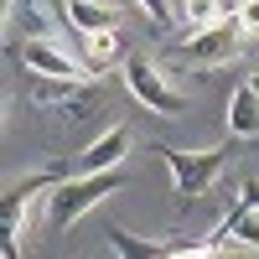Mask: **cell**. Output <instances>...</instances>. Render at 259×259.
I'll use <instances>...</instances> for the list:
<instances>
[{"mask_svg": "<svg viewBox=\"0 0 259 259\" xmlns=\"http://www.w3.org/2000/svg\"><path fill=\"white\" fill-rule=\"evenodd\" d=\"M135 6L150 16L156 31H171V21H177V0H135Z\"/></svg>", "mask_w": 259, "mask_h": 259, "instance_id": "14", "label": "cell"}, {"mask_svg": "<svg viewBox=\"0 0 259 259\" xmlns=\"http://www.w3.org/2000/svg\"><path fill=\"white\" fill-rule=\"evenodd\" d=\"M124 89L135 94L150 114H166V119H171V114H182V109H187V99H182V94L166 83V73H161V68H156V62H150L145 52L124 57Z\"/></svg>", "mask_w": 259, "mask_h": 259, "instance_id": "4", "label": "cell"}, {"mask_svg": "<svg viewBox=\"0 0 259 259\" xmlns=\"http://www.w3.org/2000/svg\"><path fill=\"white\" fill-rule=\"evenodd\" d=\"M73 36L83 41V62H89L94 73H104V68L119 57V36H114V26H104V31H73Z\"/></svg>", "mask_w": 259, "mask_h": 259, "instance_id": "11", "label": "cell"}, {"mask_svg": "<svg viewBox=\"0 0 259 259\" xmlns=\"http://www.w3.org/2000/svg\"><path fill=\"white\" fill-rule=\"evenodd\" d=\"M124 187V171H78V177H62L52 192H47V202H41V212H47V223L52 228H73L89 207H99L104 197H114V192Z\"/></svg>", "mask_w": 259, "mask_h": 259, "instance_id": "1", "label": "cell"}, {"mask_svg": "<svg viewBox=\"0 0 259 259\" xmlns=\"http://www.w3.org/2000/svg\"><path fill=\"white\" fill-rule=\"evenodd\" d=\"M244 47V26H239V16H223V21H212V26H202L197 36L182 47L187 62H197V68H223V62H233Z\"/></svg>", "mask_w": 259, "mask_h": 259, "instance_id": "6", "label": "cell"}, {"mask_svg": "<svg viewBox=\"0 0 259 259\" xmlns=\"http://www.w3.org/2000/svg\"><path fill=\"white\" fill-rule=\"evenodd\" d=\"M57 6H62V21L73 31H104V26L119 21V11L104 6V0H57Z\"/></svg>", "mask_w": 259, "mask_h": 259, "instance_id": "10", "label": "cell"}, {"mask_svg": "<svg viewBox=\"0 0 259 259\" xmlns=\"http://www.w3.org/2000/svg\"><path fill=\"white\" fill-rule=\"evenodd\" d=\"M233 16H239V26H244V31H259V0H244Z\"/></svg>", "mask_w": 259, "mask_h": 259, "instance_id": "15", "label": "cell"}, {"mask_svg": "<svg viewBox=\"0 0 259 259\" xmlns=\"http://www.w3.org/2000/svg\"><path fill=\"white\" fill-rule=\"evenodd\" d=\"M228 135H239V140H259V89L244 78L239 89L228 94Z\"/></svg>", "mask_w": 259, "mask_h": 259, "instance_id": "9", "label": "cell"}, {"mask_svg": "<svg viewBox=\"0 0 259 259\" xmlns=\"http://www.w3.org/2000/svg\"><path fill=\"white\" fill-rule=\"evenodd\" d=\"M156 156L171 166L177 197H202V192L218 182V171L228 166V150H223V145H212V150H171V145H161Z\"/></svg>", "mask_w": 259, "mask_h": 259, "instance_id": "3", "label": "cell"}, {"mask_svg": "<svg viewBox=\"0 0 259 259\" xmlns=\"http://www.w3.org/2000/svg\"><path fill=\"white\" fill-rule=\"evenodd\" d=\"M16 57H21V68H31L36 78H94V68L83 57H73L62 41H52L47 31H36V36H26L16 47Z\"/></svg>", "mask_w": 259, "mask_h": 259, "instance_id": "5", "label": "cell"}, {"mask_svg": "<svg viewBox=\"0 0 259 259\" xmlns=\"http://www.w3.org/2000/svg\"><path fill=\"white\" fill-rule=\"evenodd\" d=\"M177 16L187 21V31H202V26H212V21H223V0H182Z\"/></svg>", "mask_w": 259, "mask_h": 259, "instance_id": "13", "label": "cell"}, {"mask_svg": "<svg viewBox=\"0 0 259 259\" xmlns=\"http://www.w3.org/2000/svg\"><path fill=\"white\" fill-rule=\"evenodd\" d=\"M212 239H218L223 249H259V207L233 202V207H228V218L212 228Z\"/></svg>", "mask_w": 259, "mask_h": 259, "instance_id": "8", "label": "cell"}, {"mask_svg": "<svg viewBox=\"0 0 259 259\" xmlns=\"http://www.w3.org/2000/svg\"><path fill=\"white\" fill-rule=\"evenodd\" d=\"M239 202H244V207H259V182H244V192H239Z\"/></svg>", "mask_w": 259, "mask_h": 259, "instance_id": "16", "label": "cell"}, {"mask_svg": "<svg viewBox=\"0 0 259 259\" xmlns=\"http://www.w3.org/2000/svg\"><path fill=\"white\" fill-rule=\"evenodd\" d=\"M124 156H130V130H124V124H109V130H104V135L78 156V171H114Z\"/></svg>", "mask_w": 259, "mask_h": 259, "instance_id": "7", "label": "cell"}, {"mask_svg": "<svg viewBox=\"0 0 259 259\" xmlns=\"http://www.w3.org/2000/svg\"><path fill=\"white\" fill-rule=\"evenodd\" d=\"M68 177V171H41V177L31 182H16L6 187V197H0V228H6V254H16L21 244H26V233H31V207L36 202H47V192Z\"/></svg>", "mask_w": 259, "mask_h": 259, "instance_id": "2", "label": "cell"}, {"mask_svg": "<svg viewBox=\"0 0 259 259\" xmlns=\"http://www.w3.org/2000/svg\"><path fill=\"white\" fill-rule=\"evenodd\" d=\"M109 244H114V254H124V259H166V244L135 239V233L119 228V223H109Z\"/></svg>", "mask_w": 259, "mask_h": 259, "instance_id": "12", "label": "cell"}]
</instances>
